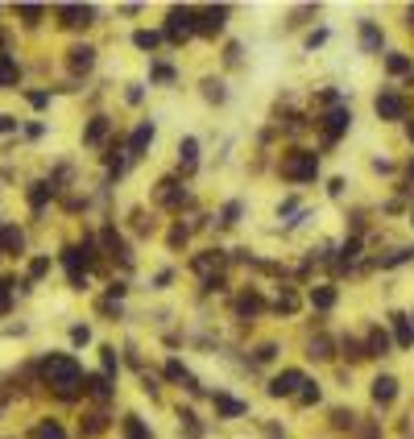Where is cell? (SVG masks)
I'll return each instance as SVG.
<instances>
[{"mask_svg":"<svg viewBox=\"0 0 414 439\" xmlns=\"http://www.w3.org/2000/svg\"><path fill=\"white\" fill-rule=\"evenodd\" d=\"M361 50L365 54H382V29L373 21H361Z\"/></svg>","mask_w":414,"mask_h":439,"instance_id":"14","label":"cell"},{"mask_svg":"<svg viewBox=\"0 0 414 439\" xmlns=\"http://www.w3.org/2000/svg\"><path fill=\"white\" fill-rule=\"evenodd\" d=\"M158 41H162V33H153V29H137V33H133V46H137V50H153Z\"/></svg>","mask_w":414,"mask_h":439,"instance_id":"29","label":"cell"},{"mask_svg":"<svg viewBox=\"0 0 414 439\" xmlns=\"http://www.w3.org/2000/svg\"><path fill=\"white\" fill-rule=\"evenodd\" d=\"M236 220H241V203H228L224 207V224H236Z\"/></svg>","mask_w":414,"mask_h":439,"instance_id":"44","label":"cell"},{"mask_svg":"<svg viewBox=\"0 0 414 439\" xmlns=\"http://www.w3.org/2000/svg\"><path fill=\"white\" fill-rule=\"evenodd\" d=\"M195 21H199V8H170V17H166V37L170 41H182V37H191L195 33Z\"/></svg>","mask_w":414,"mask_h":439,"instance_id":"3","label":"cell"},{"mask_svg":"<svg viewBox=\"0 0 414 439\" xmlns=\"http://www.w3.org/2000/svg\"><path fill=\"white\" fill-rule=\"evenodd\" d=\"M274 357H278V344H261L257 348V361H274Z\"/></svg>","mask_w":414,"mask_h":439,"instance_id":"46","label":"cell"},{"mask_svg":"<svg viewBox=\"0 0 414 439\" xmlns=\"http://www.w3.org/2000/svg\"><path fill=\"white\" fill-rule=\"evenodd\" d=\"M58 17H62V25L79 29V25H91L95 8H87V4H58Z\"/></svg>","mask_w":414,"mask_h":439,"instance_id":"8","label":"cell"},{"mask_svg":"<svg viewBox=\"0 0 414 439\" xmlns=\"http://www.w3.org/2000/svg\"><path fill=\"white\" fill-rule=\"evenodd\" d=\"M311 307L315 311H332L336 307V286H315L311 290Z\"/></svg>","mask_w":414,"mask_h":439,"instance_id":"19","label":"cell"},{"mask_svg":"<svg viewBox=\"0 0 414 439\" xmlns=\"http://www.w3.org/2000/svg\"><path fill=\"white\" fill-rule=\"evenodd\" d=\"M332 423H336L340 431H352V427H357V415H352V411H336V415H332Z\"/></svg>","mask_w":414,"mask_h":439,"instance_id":"36","label":"cell"},{"mask_svg":"<svg viewBox=\"0 0 414 439\" xmlns=\"http://www.w3.org/2000/svg\"><path fill=\"white\" fill-rule=\"evenodd\" d=\"M149 141H153V120H141L133 129V137H129V158H141L149 149Z\"/></svg>","mask_w":414,"mask_h":439,"instance_id":"9","label":"cell"},{"mask_svg":"<svg viewBox=\"0 0 414 439\" xmlns=\"http://www.w3.org/2000/svg\"><path fill=\"white\" fill-rule=\"evenodd\" d=\"M348 124H352V112H348L344 104H336V108L323 116V145H336V141H340V133H344Z\"/></svg>","mask_w":414,"mask_h":439,"instance_id":"4","label":"cell"},{"mask_svg":"<svg viewBox=\"0 0 414 439\" xmlns=\"http://www.w3.org/2000/svg\"><path fill=\"white\" fill-rule=\"evenodd\" d=\"M411 224H414V212H411Z\"/></svg>","mask_w":414,"mask_h":439,"instance_id":"51","label":"cell"},{"mask_svg":"<svg viewBox=\"0 0 414 439\" xmlns=\"http://www.w3.org/2000/svg\"><path fill=\"white\" fill-rule=\"evenodd\" d=\"M278 311H286V315H290V311H299V295H294V290H282V299H278Z\"/></svg>","mask_w":414,"mask_h":439,"instance_id":"39","label":"cell"},{"mask_svg":"<svg viewBox=\"0 0 414 439\" xmlns=\"http://www.w3.org/2000/svg\"><path fill=\"white\" fill-rule=\"evenodd\" d=\"M319 174V153L315 149H286L282 153V178L290 183H311Z\"/></svg>","mask_w":414,"mask_h":439,"instance_id":"2","label":"cell"},{"mask_svg":"<svg viewBox=\"0 0 414 439\" xmlns=\"http://www.w3.org/2000/svg\"><path fill=\"white\" fill-rule=\"evenodd\" d=\"M299 402H303V407H315V402H319V386H315V382H307V386H303V394H299Z\"/></svg>","mask_w":414,"mask_h":439,"instance_id":"40","label":"cell"},{"mask_svg":"<svg viewBox=\"0 0 414 439\" xmlns=\"http://www.w3.org/2000/svg\"><path fill=\"white\" fill-rule=\"evenodd\" d=\"M203 95H207V100H216V104H224V83L207 79V83H203Z\"/></svg>","mask_w":414,"mask_h":439,"instance_id":"38","label":"cell"},{"mask_svg":"<svg viewBox=\"0 0 414 439\" xmlns=\"http://www.w3.org/2000/svg\"><path fill=\"white\" fill-rule=\"evenodd\" d=\"M104 249H108V253H116L120 261H129V257H133V253H129V245H124V241H120V236H116L112 228L104 232Z\"/></svg>","mask_w":414,"mask_h":439,"instance_id":"26","label":"cell"},{"mask_svg":"<svg viewBox=\"0 0 414 439\" xmlns=\"http://www.w3.org/2000/svg\"><path fill=\"white\" fill-rule=\"evenodd\" d=\"M411 257H414V249H398V253H394V257H386L382 265H386V270H394V265H402V261H411Z\"/></svg>","mask_w":414,"mask_h":439,"instance_id":"42","label":"cell"},{"mask_svg":"<svg viewBox=\"0 0 414 439\" xmlns=\"http://www.w3.org/2000/svg\"><path fill=\"white\" fill-rule=\"evenodd\" d=\"M116 369H120V361H116V348H104V373L112 377Z\"/></svg>","mask_w":414,"mask_h":439,"instance_id":"43","label":"cell"},{"mask_svg":"<svg viewBox=\"0 0 414 439\" xmlns=\"http://www.w3.org/2000/svg\"><path fill=\"white\" fill-rule=\"evenodd\" d=\"M21 83V71H17V62L0 50V87H17Z\"/></svg>","mask_w":414,"mask_h":439,"instance_id":"20","label":"cell"},{"mask_svg":"<svg viewBox=\"0 0 414 439\" xmlns=\"http://www.w3.org/2000/svg\"><path fill=\"white\" fill-rule=\"evenodd\" d=\"M50 195H54V187H50V183H33V187H29V203H33V207H41Z\"/></svg>","mask_w":414,"mask_h":439,"instance_id":"31","label":"cell"},{"mask_svg":"<svg viewBox=\"0 0 414 439\" xmlns=\"http://www.w3.org/2000/svg\"><path fill=\"white\" fill-rule=\"evenodd\" d=\"M224 21H228V8H224V4H211V8H199V21H195V33H203V37H216V33L224 29Z\"/></svg>","mask_w":414,"mask_h":439,"instance_id":"6","label":"cell"},{"mask_svg":"<svg viewBox=\"0 0 414 439\" xmlns=\"http://www.w3.org/2000/svg\"><path fill=\"white\" fill-rule=\"evenodd\" d=\"M390 324H394V344H398V348H411V344H414L411 315H402V311H398V315H390Z\"/></svg>","mask_w":414,"mask_h":439,"instance_id":"12","label":"cell"},{"mask_svg":"<svg viewBox=\"0 0 414 439\" xmlns=\"http://www.w3.org/2000/svg\"><path fill=\"white\" fill-rule=\"evenodd\" d=\"M344 357H348V361H365L369 353H365V344H361V340H344Z\"/></svg>","mask_w":414,"mask_h":439,"instance_id":"35","label":"cell"},{"mask_svg":"<svg viewBox=\"0 0 414 439\" xmlns=\"http://www.w3.org/2000/svg\"><path fill=\"white\" fill-rule=\"evenodd\" d=\"M182 436L187 439H203V423H199L191 411H182Z\"/></svg>","mask_w":414,"mask_h":439,"instance_id":"30","label":"cell"},{"mask_svg":"<svg viewBox=\"0 0 414 439\" xmlns=\"http://www.w3.org/2000/svg\"><path fill=\"white\" fill-rule=\"evenodd\" d=\"M41 382H46L58 398H75L87 377H83V369H79L75 357H46V361H41Z\"/></svg>","mask_w":414,"mask_h":439,"instance_id":"1","label":"cell"},{"mask_svg":"<svg viewBox=\"0 0 414 439\" xmlns=\"http://www.w3.org/2000/svg\"><path fill=\"white\" fill-rule=\"evenodd\" d=\"M158 203H166V207H182V203H187L178 178H162V183H158Z\"/></svg>","mask_w":414,"mask_h":439,"instance_id":"11","label":"cell"},{"mask_svg":"<svg viewBox=\"0 0 414 439\" xmlns=\"http://www.w3.org/2000/svg\"><path fill=\"white\" fill-rule=\"evenodd\" d=\"M311 357H315V361H328V357H332V344H328L323 336H315V340H311Z\"/></svg>","mask_w":414,"mask_h":439,"instance_id":"34","label":"cell"},{"mask_svg":"<svg viewBox=\"0 0 414 439\" xmlns=\"http://www.w3.org/2000/svg\"><path fill=\"white\" fill-rule=\"evenodd\" d=\"M261 307H265V303H261V295H253V290L236 299V315H241V319H245V315H257Z\"/></svg>","mask_w":414,"mask_h":439,"instance_id":"23","label":"cell"},{"mask_svg":"<svg viewBox=\"0 0 414 439\" xmlns=\"http://www.w3.org/2000/svg\"><path fill=\"white\" fill-rule=\"evenodd\" d=\"M394 398H398V382H394L390 373H382V377L373 382V402H377V407H390Z\"/></svg>","mask_w":414,"mask_h":439,"instance_id":"13","label":"cell"},{"mask_svg":"<svg viewBox=\"0 0 414 439\" xmlns=\"http://www.w3.org/2000/svg\"><path fill=\"white\" fill-rule=\"evenodd\" d=\"M411 141H414V120H411Z\"/></svg>","mask_w":414,"mask_h":439,"instance_id":"50","label":"cell"},{"mask_svg":"<svg viewBox=\"0 0 414 439\" xmlns=\"http://www.w3.org/2000/svg\"><path fill=\"white\" fill-rule=\"evenodd\" d=\"M220 265H224V253H220V249H211V253L195 257V270H199L203 278H211V270H220Z\"/></svg>","mask_w":414,"mask_h":439,"instance_id":"21","label":"cell"},{"mask_svg":"<svg viewBox=\"0 0 414 439\" xmlns=\"http://www.w3.org/2000/svg\"><path fill=\"white\" fill-rule=\"evenodd\" d=\"M66 54H70V58H66L70 71H91V66H95V50H91V46H70Z\"/></svg>","mask_w":414,"mask_h":439,"instance_id":"15","label":"cell"},{"mask_svg":"<svg viewBox=\"0 0 414 439\" xmlns=\"http://www.w3.org/2000/svg\"><path fill=\"white\" fill-rule=\"evenodd\" d=\"M104 137H108V116H95V120L87 124V133H83V141H87V145H100Z\"/></svg>","mask_w":414,"mask_h":439,"instance_id":"22","label":"cell"},{"mask_svg":"<svg viewBox=\"0 0 414 439\" xmlns=\"http://www.w3.org/2000/svg\"><path fill=\"white\" fill-rule=\"evenodd\" d=\"M46 270H50V261H46V257H37V261H33V265H29V278H41V274H46Z\"/></svg>","mask_w":414,"mask_h":439,"instance_id":"45","label":"cell"},{"mask_svg":"<svg viewBox=\"0 0 414 439\" xmlns=\"http://www.w3.org/2000/svg\"><path fill=\"white\" fill-rule=\"evenodd\" d=\"M41 12H46V8H41V4H17V17H25V21H29V25H33V21H37V17H41Z\"/></svg>","mask_w":414,"mask_h":439,"instance_id":"37","label":"cell"},{"mask_svg":"<svg viewBox=\"0 0 414 439\" xmlns=\"http://www.w3.org/2000/svg\"><path fill=\"white\" fill-rule=\"evenodd\" d=\"M303 386H307V377H303L299 369H282V373L270 382V394H274V398H294V394H303Z\"/></svg>","mask_w":414,"mask_h":439,"instance_id":"5","label":"cell"},{"mask_svg":"<svg viewBox=\"0 0 414 439\" xmlns=\"http://www.w3.org/2000/svg\"><path fill=\"white\" fill-rule=\"evenodd\" d=\"M83 390H91L100 402H108V398H112V377H108V373H91V377L83 382Z\"/></svg>","mask_w":414,"mask_h":439,"instance_id":"17","label":"cell"},{"mask_svg":"<svg viewBox=\"0 0 414 439\" xmlns=\"http://www.w3.org/2000/svg\"><path fill=\"white\" fill-rule=\"evenodd\" d=\"M29 439H66V431H62L54 419H46V423H37V427H33V436H29Z\"/></svg>","mask_w":414,"mask_h":439,"instance_id":"28","label":"cell"},{"mask_svg":"<svg viewBox=\"0 0 414 439\" xmlns=\"http://www.w3.org/2000/svg\"><path fill=\"white\" fill-rule=\"evenodd\" d=\"M373 108H377V116H382V120H402V116H406V100H402L398 91H382Z\"/></svg>","mask_w":414,"mask_h":439,"instance_id":"7","label":"cell"},{"mask_svg":"<svg viewBox=\"0 0 414 439\" xmlns=\"http://www.w3.org/2000/svg\"><path fill=\"white\" fill-rule=\"evenodd\" d=\"M386 66H390L394 75H414V71H411V58H406V54H386Z\"/></svg>","mask_w":414,"mask_h":439,"instance_id":"32","label":"cell"},{"mask_svg":"<svg viewBox=\"0 0 414 439\" xmlns=\"http://www.w3.org/2000/svg\"><path fill=\"white\" fill-rule=\"evenodd\" d=\"M166 377H170V382H182L191 394H199V382H195V377L182 369V361H166Z\"/></svg>","mask_w":414,"mask_h":439,"instance_id":"18","label":"cell"},{"mask_svg":"<svg viewBox=\"0 0 414 439\" xmlns=\"http://www.w3.org/2000/svg\"><path fill=\"white\" fill-rule=\"evenodd\" d=\"M124 431H129V439H149V431H145V423H141L137 415H129V419H124Z\"/></svg>","mask_w":414,"mask_h":439,"instance_id":"33","label":"cell"},{"mask_svg":"<svg viewBox=\"0 0 414 439\" xmlns=\"http://www.w3.org/2000/svg\"><path fill=\"white\" fill-rule=\"evenodd\" d=\"M0 249H4V253H21V249H25V236H21L17 228H0Z\"/></svg>","mask_w":414,"mask_h":439,"instance_id":"25","label":"cell"},{"mask_svg":"<svg viewBox=\"0 0 414 439\" xmlns=\"http://www.w3.org/2000/svg\"><path fill=\"white\" fill-rule=\"evenodd\" d=\"M216 411H220V415H228V419H236V415H245L249 407H245V402H236V398H228V394H216Z\"/></svg>","mask_w":414,"mask_h":439,"instance_id":"24","label":"cell"},{"mask_svg":"<svg viewBox=\"0 0 414 439\" xmlns=\"http://www.w3.org/2000/svg\"><path fill=\"white\" fill-rule=\"evenodd\" d=\"M390 344H394V340H390V332L373 328V332H369V340H365V353H369V357H386V353H390Z\"/></svg>","mask_w":414,"mask_h":439,"instance_id":"16","label":"cell"},{"mask_svg":"<svg viewBox=\"0 0 414 439\" xmlns=\"http://www.w3.org/2000/svg\"><path fill=\"white\" fill-rule=\"evenodd\" d=\"M87 423H83V436H104L108 431V415L104 411H95V415H83Z\"/></svg>","mask_w":414,"mask_h":439,"instance_id":"27","label":"cell"},{"mask_svg":"<svg viewBox=\"0 0 414 439\" xmlns=\"http://www.w3.org/2000/svg\"><path fill=\"white\" fill-rule=\"evenodd\" d=\"M178 166H182V174H195V170H199V141H195V137H182V145H178Z\"/></svg>","mask_w":414,"mask_h":439,"instance_id":"10","label":"cell"},{"mask_svg":"<svg viewBox=\"0 0 414 439\" xmlns=\"http://www.w3.org/2000/svg\"><path fill=\"white\" fill-rule=\"evenodd\" d=\"M70 340H75V344H87V340H91V332H87V328H70Z\"/></svg>","mask_w":414,"mask_h":439,"instance_id":"48","label":"cell"},{"mask_svg":"<svg viewBox=\"0 0 414 439\" xmlns=\"http://www.w3.org/2000/svg\"><path fill=\"white\" fill-rule=\"evenodd\" d=\"M29 104H33V108H46V104H50V95H46V91H29Z\"/></svg>","mask_w":414,"mask_h":439,"instance_id":"47","label":"cell"},{"mask_svg":"<svg viewBox=\"0 0 414 439\" xmlns=\"http://www.w3.org/2000/svg\"><path fill=\"white\" fill-rule=\"evenodd\" d=\"M8 307H12V282H4V278H0V315H4Z\"/></svg>","mask_w":414,"mask_h":439,"instance_id":"41","label":"cell"},{"mask_svg":"<svg viewBox=\"0 0 414 439\" xmlns=\"http://www.w3.org/2000/svg\"><path fill=\"white\" fill-rule=\"evenodd\" d=\"M12 129H17V120L12 116H0V133H12Z\"/></svg>","mask_w":414,"mask_h":439,"instance_id":"49","label":"cell"}]
</instances>
